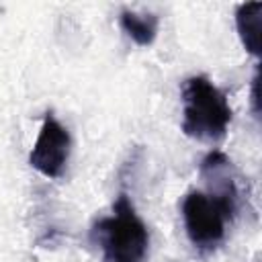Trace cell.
I'll use <instances>...</instances> for the list:
<instances>
[{"label":"cell","instance_id":"1","mask_svg":"<svg viewBox=\"0 0 262 262\" xmlns=\"http://www.w3.org/2000/svg\"><path fill=\"white\" fill-rule=\"evenodd\" d=\"M201 176L209 190H190L184 196L182 219L190 244L199 250H213L225 239L227 223L235 219L239 192L233 166H215Z\"/></svg>","mask_w":262,"mask_h":262},{"label":"cell","instance_id":"2","mask_svg":"<svg viewBox=\"0 0 262 262\" xmlns=\"http://www.w3.org/2000/svg\"><path fill=\"white\" fill-rule=\"evenodd\" d=\"M90 237L100 248L102 262H145L147 258L149 231L127 194H119L113 215L92 225Z\"/></svg>","mask_w":262,"mask_h":262},{"label":"cell","instance_id":"3","mask_svg":"<svg viewBox=\"0 0 262 262\" xmlns=\"http://www.w3.org/2000/svg\"><path fill=\"white\" fill-rule=\"evenodd\" d=\"M231 123L227 96L205 76H190L182 84V131L184 135L217 143Z\"/></svg>","mask_w":262,"mask_h":262},{"label":"cell","instance_id":"4","mask_svg":"<svg viewBox=\"0 0 262 262\" xmlns=\"http://www.w3.org/2000/svg\"><path fill=\"white\" fill-rule=\"evenodd\" d=\"M70 147H72V139H70L68 129L51 113H47L43 119V125L39 129L37 141L31 149L29 164L43 176L57 178V176H61V172L68 164Z\"/></svg>","mask_w":262,"mask_h":262},{"label":"cell","instance_id":"5","mask_svg":"<svg viewBox=\"0 0 262 262\" xmlns=\"http://www.w3.org/2000/svg\"><path fill=\"white\" fill-rule=\"evenodd\" d=\"M235 27L242 39V45L252 53L254 57H260L262 45H260V35H262V2H246L239 4L235 10Z\"/></svg>","mask_w":262,"mask_h":262},{"label":"cell","instance_id":"6","mask_svg":"<svg viewBox=\"0 0 262 262\" xmlns=\"http://www.w3.org/2000/svg\"><path fill=\"white\" fill-rule=\"evenodd\" d=\"M123 31L141 47L145 45H151L156 35H158V25H160V18L151 12L147 14H137L133 10H123L121 12V18H119Z\"/></svg>","mask_w":262,"mask_h":262},{"label":"cell","instance_id":"7","mask_svg":"<svg viewBox=\"0 0 262 262\" xmlns=\"http://www.w3.org/2000/svg\"><path fill=\"white\" fill-rule=\"evenodd\" d=\"M252 111L254 117L260 119V68H256L252 78Z\"/></svg>","mask_w":262,"mask_h":262}]
</instances>
